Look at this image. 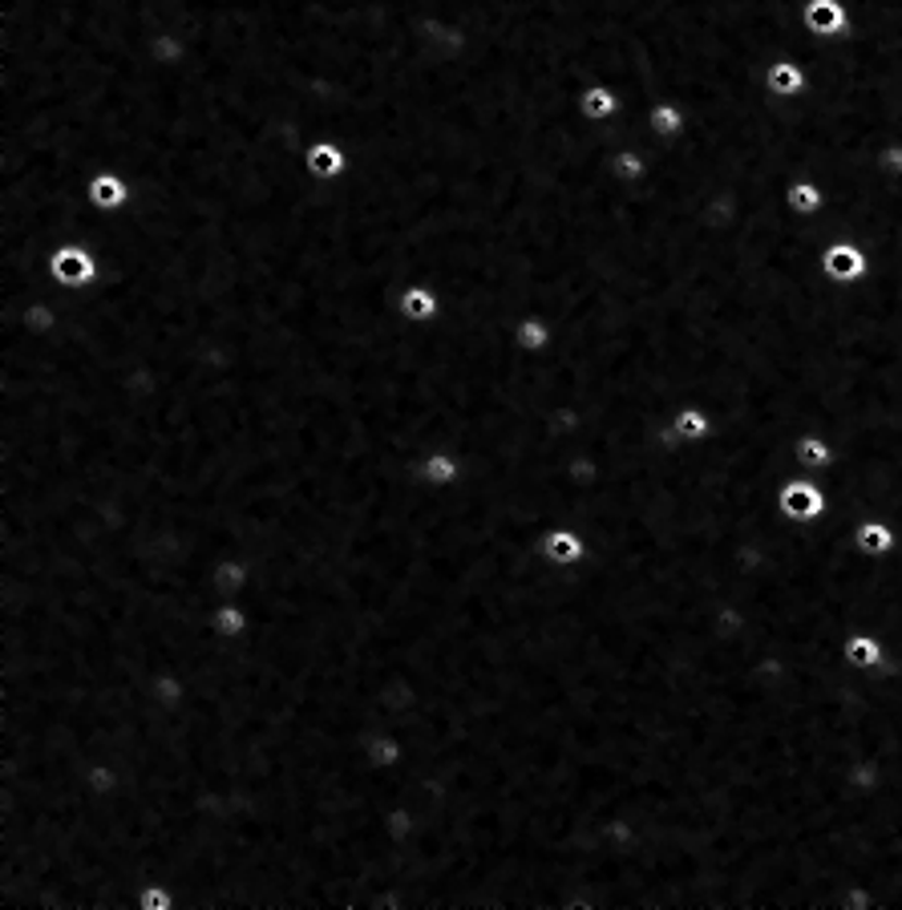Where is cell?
Instances as JSON below:
<instances>
[{
	"label": "cell",
	"instance_id": "obj_1",
	"mask_svg": "<svg viewBox=\"0 0 902 910\" xmlns=\"http://www.w3.org/2000/svg\"><path fill=\"white\" fill-rule=\"evenodd\" d=\"M45 275H49V284L58 287H89L101 275V259L89 243H58L49 263H45Z\"/></svg>",
	"mask_w": 902,
	"mask_h": 910
},
{
	"label": "cell",
	"instance_id": "obj_2",
	"mask_svg": "<svg viewBox=\"0 0 902 910\" xmlns=\"http://www.w3.org/2000/svg\"><path fill=\"white\" fill-rule=\"evenodd\" d=\"M777 511L786 514L789 522H817L830 511V490H826V482L798 474L777 490Z\"/></svg>",
	"mask_w": 902,
	"mask_h": 910
},
{
	"label": "cell",
	"instance_id": "obj_3",
	"mask_svg": "<svg viewBox=\"0 0 902 910\" xmlns=\"http://www.w3.org/2000/svg\"><path fill=\"white\" fill-rule=\"evenodd\" d=\"M442 9V0H421V13H437ZM417 13V16H421ZM680 53H676V41H668V37H659L656 33V58H652V65H647L644 77H635V82H628V86L619 89V94H631V89H640V94H647V98H664L668 89H672V77L676 70H680Z\"/></svg>",
	"mask_w": 902,
	"mask_h": 910
},
{
	"label": "cell",
	"instance_id": "obj_4",
	"mask_svg": "<svg viewBox=\"0 0 902 910\" xmlns=\"http://www.w3.org/2000/svg\"><path fill=\"white\" fill-rule=\"evenodd\" d=\"M817 268H821V275H826L830 284L858 287L862 280L870 275V251H866L858 239H838V243H830V247L821 251Z\"/></svg>",
	"mask_w": 902,
	"mask_h": 910
},
{
	"label": "cell",
	"instance_id": "obj_5",
	"mask_svg": "<svg viewBox=\"0 0 902 910\" xmlns=\"http://www.w3.org/2000/svg\"><path fill=\"white\" fill-rule=\"evenodd\" d=\"M842 660L854 672H882L890 664V648L878 631H870V627H854V631H845V640H842Z\"/></svg>",
	"mask_w": 902,
	"mask_h": 910
},
{
	"label": "cell",
	"instance_id": "obj_6",
	"mask_svg": "<svg viewBox=\"0 0 902 910\" xmlns=\"http://www.w3.org/2000/svg\"><path fill=\"white\" fill-rule=\"evenodd\" d=\"M304 171L316 183H336L348 174V150L336 138H316L304 146Z\"/></svg>",
	"mask_w": 902,
	"mask_h": 910
},
{
	"label": "cell",
	"instance_id": "obj_7",
	"mask_svg": "<svg viewBox=\"0 0 902 910\" xmlns=\"http://www.w3.org/2000/svg\"><path fill=\"white\" fill-rule=\"evenodd\" d=\"M539 551H543V558L551 563V567H559V570H571V567H579L583 558H588V534L583 530H574V527H555V530H546L543 534V542H539Z\"/></svg>",
	"mask_w": 902,
	"mask_h": 910
},
{
	"label": "cell",
	"instance_id": "obj_8",
	"mask_svg": "<svg viewBox=\"0 0 902 910\" xmlns=\"http://www.w3.org/2000/svg\"><path fill=\"white\" fill-rule=\"evenodd\" d=\"M86 199H89V207H94V211L118 214V211H126L129 202H134V186H129L126 174H118V171H98V174H94V179L86 183Z\"/></svg>",
	"mask_w": 902,
	"mask_h": 910
},
{
	"label": "cell",
	"instance_id": "obj_9",
	"mask_svg": "<svg viewBox=\"0 0 902 910\" xmlns=\"http://www.w3.org/2000/svg\"><path fill=\"white\" fill-rule=\"evenodd\" d=\"M442 308H445V299L433 284H409V287H401V296H397V316H401L405 324H437V320H442Z\"/></svg>",
	"mask_w": 902,
	"mask_h": 910
},
{
	"label": "cell",
	"instance_id": "obj_10",
	"mask_svg": "<svg viewBox=\"0 0 902 910\" xmlns=\"http://www.w3.org/2000/svg\"><path fill=\"white\" fill-rule=\"evenodd\" d=\"M802 21L805 29L814 33V37H821V41L850 37V9H845L842 0H805Z\"/></svg>",
	"mask_w": 902,
	"mask_h": 910
},
{
	"label": "cell",
	"instance_id": "obj_11",
	"mask_svg": "<svg viewBox=\"0 0 902 910\" xmlns=\"http://www.w3.org/2000/svg\"><path fill=\"white\" fill-rule=\"evenodd\" d=\"M417 478L430 490H449V485H458L466 478V457L454 454V450H430L417 462Z\"/></svg>",
	"mask_w": 902,
	"mask_h": 910
},
{
	"label": "cell",
	"instance_id": "obj_12",
	"mask_svg": "<svg viewBox=\"0 0 902 910\" xmlns=\"http://www.w3.org/2000/svg\"><path fill=\"white\" fill-rule=\"evenodd\" d=\"M251 579H256V567H251V558L244 555H223L211 567V591H215V599L223 603V599H239L251 587Z\"/></svg>",
	"mask_w": 902,
	"mask_h": 910
},
{
	"label": "cell",
	"instance_id": "obj_13",
	"mask_svg": "<svg viewBox=\"0 0 902 910\" xmlns=\"http://www.w3.org/2000/svg\"><path fill=\"white\" fill-rule=\"evenodd\" d=\"M850 542H854L858 555L887 558L890 551L899 546V530H894L890 518H862V522H854V530H850Z\"/></svg>",
	"mask_w": 902,
	"mask_h": 910
},
{
	"label": "cell",
	"instance_id": "obj_14",
	"mask_svg": "<svg viewBox=\"0 0 902 910\" xmlns=\"http://www.w3.org/2000/svg\"><path fill=\"white\" fill-rule=\"evenodd\" d=\"M579 114L603 126V122H616L623 114V94H619L611 82H591V86L579 89Z\"/></svg>",
	"mask_w": 902,
	"mask_h": 910
},
{
	"label": "cell",
	"instance_id": "obj_15",
	"mask_svg": "<svg viewBox=\"0 0 902 910\" xmlns=\"http://www.w3.org/2000/svg\"><path fill=\"white\" fill-rule=\"evenodd\" d=\"M672 429L684 445H704V441L716 433V417L708 405H701V401H684V405H676V413H672Z\"/></svg>",
	"mask_w": 902,
	"mask_h": 910
},
{
	"label": "cell",
	"instance_id": "obj_16",
	"mask_svg": "<svg viewBox=\"0 0 902 910\" xmlns=\"http://www.w3.org/2000/svg\"><path fill=\"white\" fill-rule=\"evenodd\" d=\"M510 344H515L522 356H543L551 344H555V324L546 312H527L510 332Z\"/></svg>",
	"mask_w": 902,
	"mask_h": 910
},
{
	"label": "cell",
	"instance_id": "obj_17",
	"mask_svg": "<svg viewBox=\"0 0 902 910\" xmlns=\"http://www.w3.org/2000/svg\"><path fill=\"white\" fill-rule=\"evenodd\" d=\"M765 89L781 101H798L802 94H810V73H805L793 58H777L774 65L765 70Z\"/></svg>",
	"mask_w": 902,
	"mask_h": 910
},
{
	"label": "cell",
	"instance_id": "obj_18",
	"mask_svg": "<svg viewBox=\"0 0 902 910\" xmlns=\"http://www.w3.org/2000/svg\"><path fill=\"white\" fill-rule=\"evenodd\" d=\"M786 207L798 219H817V214L830 207V195H826V186L814 183L810 174L805 179H789L786 183Z\"/></svg>",
	"mask_w": 902,
	"mask_h": 910
},
{
	"label": "cell",
	"instance_id": "obj_19",
	"mask_svg": "<svg viewBox=\"0 0 902 910\" xmlns=\"http://www.w3.org/2000/svg\"><path fill=\"white\" fill-rule=\"evenodd\" d=\"M793 457H798V466L805 474H830L833 462H838V450H833V441L826 433H802L793 441Z\"/></svg>",
	"mask_w": 902,
	"mask_h": 910
},
{
	"label": "cell",
	"instance_id": "obj_20",
	"mask_svg": "<svg viewBox=\"0 0 902 910\" xmlns=\"http://www.w3.org/2000/svg\"><path fill=\"white\" fill-rule=\"evenodd\" d=\"M607 171H611V179L623 186H644L647 174H652V158H647L644 150H635V146H619V150H611V158H607Z\"/></svg>",
	"mask_w": 902,
	"mask_h": 910
},
{
	"label": "cell",
	"instance_id": "obj_21",
	"mask_svg": "<svg viewBox=\"0 0 902 910\" xmlns=\"http://www.w3.org/2000/svg\"><path fill=\"white\" fill-rule=\"evenodd\" d=\"M405 740L397 737V733H373V737L364 740V765L373 768V773H393V768L405 761Z\"/></svg>",
	"mask_w": 902,
	"mask_h": 910
},
{
	"label": "cell",
	"instance_id": "obj_22",
	"mask_svg": "<svg viewBox=\"0 0 902 910\" xmlns=\"http://www.w3.org/2000/svg\"><path fill=\"white\" fill-rule=\"evenodd\" d=\"M211 631H215L219 640H231V643L247 640V631H251V612H247L239 599H223L215 612H211Z\"/></svg>",
	"mask_w": 902,
	"mask_h": 910
},
{
	"label": "cell",
	"instance_id": "obj_23",
	"mask_svg": "<svg viewBox=\"0 0 902 910\" xmlns=\"http://www.w3.org/2000/svg\"><path fill=\"white\" fill-rule=\"evenodd\" d=\"M647 130L656 134L659 143H672V138H680L688 130V118H684V106L680 101H668L659 98L647 106Z\"/></svg>",
	"mask_w": 902,
	"mask_h": 910
},
{
	"label": "cell",
	"instance_id": "obj_24",
	"mask_svg": "<svg viewBox=\"0 0 902 910\" xmlns=\"http://www.w3.org/2000/svg\"><path fill=\"white\" fill-rule=\"evenodd\" d=\"M134 910H178V895H174L166 882H146L138 890Z\"/></svg>",
	"mask_w": 902,
	"mask_h": 910
},
{
	"label": "cell",
	"instance_id": "obj_25",
	"mask_svg": "<svg viewBox=\"0 0 902 910\" xmlns=\"http://www.w3.org/2000/svg\"><path fill=\"white\" fill-rule=\"evenodd\" d=\"M413 9L421 13V0H413ZM684 58H692V53H684ZM680 65H684V61H680ZM676 77H680V70H676ZM676 77H672V86H676ZM631 94H635V89H631ZM668 94H672V89H668Z\"/></svg>",
	"mask_w": 902,
	"mask_h": 910
},
{
	"label": "cell",
	"instance_id": "obj_26",
	"mask_svg": "<svg viewBox=\"0 0 902 910\" xmlns=\"http://www.w3.org/2000/svg\"><path fill=\"white\" fill-rule=\"evenodd\" d=\"M405 4L413 9V0H405ZM413 13H417V9H413ZM692 58H696V53H692ZM692 58H688V61H692ZM688 61H684V65H688ZM684 65H680V70H684ZM676 82H680V77H676ZM672 89H676V86H672ZM623 98H628V94H623ZM644 98H647V94H644Z\"/></svg>",
	"mask_w": 902,
	"mask_h": 910
},
{
	"label": "cell",
	"instance_id": "obj_27",
	"mask_svg": "<svg viewBox=\"0 0 902 910\" xmlns=\"http://www.w3.org/2000/svg\"><path fill=\"white\" fill-rule=\"evenodd\" d=\"M388 4H401V9H409V4H405V0H388ZM409 13H413V9H409Z\"/></svg>",
	"mask_w": 902,
	"mask_h": 910
}]
</instances>
